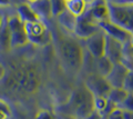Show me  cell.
I'll return each instance as SVG.
<instances>
[{"mask_svg": "<svg viewBox=\"0 0 133 119\" xmlns=\"http://www.w3.org/2000/svg\"><path fill=\"white\" fill-rule=\"evenodd\" d=\"M58 55L62 66L71 73H79L84 64V49L76 37L61 34L57 40Z\"/></svg>", "mask_w": 133, "mask_h": 119, "instance_id": "2", "label": "cell"}, {"mask_svg": "<svg viewBox=\"0 0 133 119\" xmlns=\"http://www.w3.org/2000/svg\"><path fill=\"white\" fill-rule=\"evenodd\" d=\"M10 34H11V48L12 49L22 48L29 43L28 35L24 28H21V29H18L15 31H10Z\"/></svg>", "mask_w": 133, "mask_h": 119, "instance_id": "17", "label": "cell"}, {"mask_svg": "<svg viewBox=\"0 0 133 119\" xmlns=\"http://www.w3.org/2000/svg\"><path fill=\"white\" fill-rule=\"evenodd\" d=\"M84 85L90 89V91L94 96H101L105 98H108L112 89L109 81L107 80V78L100 76L99 73L94 71L89 73L88 77L85 78Z\"/></svg>", "mask_w": 133, "mask_h": 119, "instance_id": "6", "label": "cell"}, {"mask_svg": "<svg viewBox=\"0 0 133 119\" xmlns=\"http://www.w3.org/2000/svg\"><path fill=\"white\" fill-rule=\"evenodd\" d=\"M6 72H7V70H6L5 66H3L1 62H0V80H1L2 78H5V76H6Z\"/></svg>", "mask_w": 133, "mask_h": 119, "instance_id": "28", "label": "cell"}, {"mask_svg": "<svg viewBox=\"0 0 133 119\" xmlns=\"http://www.w3.org/2000/svg\"><path fill=\"white\" fill-rule=\"evenodd\" d=\"M101 30L99 23L95 21L94 18L92 17L91 12L89 11V8L84 15H82L81 17L78 18L77 26L74 29L73 35L76 36V38L81 39V40H87L90 37H92L97 32Z\"/></svg>", "mask_w": 133, "mask_h": 119, "instance_id": "5", "label": "cell"}, {"mask_svg": "<svg viewBox=\"0 0 133 119\" xmlns=\"http://www.w3.org/2000/svg\"><path fill=\"white\" fill-rule=\"evenodd\" d=\"M124 45L111 37L107 36L105 39V57L113 65L122 64Z\"/></svg>", "mask_w": 133, "mask_h": 119, "instance_id": "9", "label": "cell"}, {"mask_svg": "<svg viewBox=\"0 0 133 119\" xmlns=\"http://www.w3.org/2000/svg\"><path fill=\"white\" fill-rule=\"evenodd\" d=\"M99 26H100V28H101V30L104 32L107 36H109V37H111V38L118 40V41H120L123 45H125L128 42H131V40L133 38V36L128 30L123 29V28H121L120 26H118V24H115L113 22H111L110 19L100 22Z\"/></svg>", "mask_w": 133, "mask_h": 119, "instance_id": "8", "label": "cell"}, {"mask_svg": "<svg viewBox=\"0 0 133 119\" xmlns=\"http://www.w3.org/2000/svg\"><path fill=\"white\" fill-rule=\"evenodd\" d=\"M35 119H56V118L53 117V115L49 110H40L36 115Z\"/></svg>", "mask_w": 133, "mask_h": 119, "instance_id": "27", "label": "cell"}, {"mask_svg": "<svg viewBox=\"0 0 133 119\" xmlns=\"http://www.w3.org/2000/svg\"><path fill=\"white\" fill-rule=\"evenodd\" d=\"M24 29L28 35V38H38V37L43 36L49 29L42 20L36 22L24 23Z\"/></svg>", "mask_w": 133, "mask_h": 119, "instance_id": "15", "label": "cell"}, {"mask_svg": "<svg viewBox=\"0 0 133 119\" xmlns=\"http://www.w3.org/2000/svg\"><path fill=\"white\" fill-rule=\"evenodd\" d=\"M128 95H129V92L123 88H112L109 96H108V100L119 107L124 101V99L128 97Z\"/></svg>", "mask_w": 133, "mask_h": 119, "instance_id": "20", "label": "cell"}, {"mask_svg": "<svg viewBox=\"0 0 133 119\" xmlns=\"http://www.w3.org/2000/svg\"><path fill=\"white\" fill-rule=\"evenodd\" d=\"M124 119H133V112L124 110Z\"/></svg>", "mask_w": 133, "mask_h": 119, "instance_id": "30", "label": "cell"}, {"mask_svg": "<svg viewBox=\"0 0 133 119\" xmlns=\"http://www.w3.org/2000/svg\"><path fill=\"white\" fill-rule=\"evenodd\" d=\"M0 119H9V117H8L5 112L0 111Z\"/></svg>", "mask_w": 133, "mask_h": 119, "instance_id": "32", "label": "cell"}, {"mask_svg": "<svg viewBox=\"0 0 133 119\" xmlns=\"http://www.w3.org/2000/svg\"><path fill=\"white\" fill-rule=\"evenodd\" d=\"M131 45H132V47H133V38H132V40H131Z\"/></svg>", "mask_w": 133, "mask_h": 119, "instance_id": "33", "label": "cell"}, {"mask_svg": "<svg viewBox=\"0 0 133 119\" xmlns=\"http://www.w3.org/2000/svg\"><path fill=\"white\" fill-rule=\"evenodd\" d=\"M107 119H124V110L121 108H115Z\"/></svg>", "mask_w": 133, "mask_h": 119, "instance_id": "25", "label": "cell"}, {"mask_svg": "<svg viewBox=\"0 0 133 119\" xmlns=\"http://www.w3.org/2000/svg\"><path fill=\"white\" fill-rule=\"evenodd\" d=\"M94 66H95V70L94 72L99 73L100 76L107 78L108 76L110 75V72L112 71L113 69V64L107 58V57H102V58H99V59H95L94 61Z\"/></svg>", "mask_w": 133, "mask_h": 119, "instance_id": "18", "label": "cell"}, {"mask_svg": "<svg viewBox=\"0 0 133 119\" xmlns=\"http://www.w3.org/2000/svg\"><path fill=\"white\" fill-rule=\"evenodd\" d=\"M65 10H66V5H65V1H63V0H52L51 1L52 17L58 18Z\"/></svg>", "mask_w": 133, "mask_h": 119, "instance_id": "21", "label": "cell"}, {"mask_svg": "<svg viewBox=\"0 0 133 119\" xmlns=\"http://www.w3.org/2000/svg\"><path fill=\"white\" fill-rule=\"evenodd\" d=\"M107 6L110 21L133 36V1H107Z\"/></svg>", "mask_w": 133, "mask_h": 119, "instance_id": "4", "label": "cell"}, {"mask_svg": "<svg viewBox=\"0 0 133 119\" xmlns=\"http://www.w3.org/2000/svg\"><path fill=\"white\" fill-rule=\"evenodd\" d=\"M118 108H121L123 110H125V111L133 112V95L132 93H129L128 97L124 99V101L119 106Z\"/></svg>", "mask_w": 133, "mask_h": 119, "instance_id": "23", "label": "cell"}, {"mask_svg": "<svg viewBox=\"0 0 133 119\" xmlns=\"http://www.w3.org/2000/svg\"><path fill=\"white\" fill-rule=\"evenodd\" d=\"M17 16L21 19L23 23L41 21V18L31 9L29 2H22L17 6Z\"/></svg>", "mask_w": 133, "mask_h": 119, "instance_id": "12", "label": "cell"}, {"mask_svg": "<svg viewBox=\"0 0 133 119\" xmlns=\"http://www.w3.org/2000/svg\"><path fill=\"white\" fill-rule=\"evenodd\" d=\"M5 18H3V16H2V14H1V11H0V29H1V27H2V24H3V22H5Z\"/></svg>", "mask_w": 133, "mask_h": 119, "instance_id": "31", "label": "cell"}, {"mask_svg": "<svg viewBox=\"0 0 133 119\" xmlns=\"http://www.w3.org/2000/svg\"><path fill=\"white\" fill-rule=\"evenodd\" d=\"M58 22H59L60 26L63 28V30L69 32V34H73L74 29H76V26H77V21H78V18L74 17L72 14H70L68 10H65L63 14L60 15L59 17L57 18Z\"/></svg>", "mask_w": 133, "mask_h": 119, "instance_id": "16", "label": "cell"}, {"mask_svg": "<svg viewBox=\"0 0 133 119\" xmlns=\"http://www.w3.org/2000/svg\"><path fill=\"white\" fill-rule=\"evenodd\" d=\"M65 5L66 10L77 18L84 15L89 8V2L84 1V0H66Z\"/></svg>", "mask_w": 133, "mask_h": 119, "instance_id": "14", "label": "cell"}, {"mask_svg": "<svg viewBox=\"0 0 133 119\" xmlns=\"http://www.w3.org/2000/svg\"><path fill=\"white\" fill-rule=\"evenodd\" d=\"M123 89H125L129 93H132L133 95V69H131L128 73Z\"/></svg>", "mask_w": 133, "mask_h": 119, "instance_id": "24", "label": "cell"}, {"mask_svg": "<svg viewBox=\"0 0 133 119\" xmlns=\"http://www.w3.org/2000/svg\"><path fill=\"white\" fill-rule=\"evenodd\" d=\"M129 71L130 69H128L123 64L114 65L110 75L107 77V80L112 88H123Z\"/></svg>", "mask_w": 133, "mask_h": 119, "instance_id": "10", "label": "cell"}, {"mask_svg": "<svg viewBox=\"0 0 133 119\" xmlns=\"http://www.w3.org/2000/svg\"><path fill=\"white\" fill-rule=\"evenodd\" d=\"M41 86V73L36 65L23 62L12 68L7 79V87L19 93H35Z\"/></svg>", "mask_w": 133, "mask_h": 119, "instance_id": "1", "label": "cell"}, {"mask_svg": "<svg viewBox=\"0 0 133 119\" xmlns=\"http://www.w3.org/2000/svg\"><path fill=\"white\" fill-rule=\"evenodd\" d=\"M0 111L5 112L9 118L11 117V115H12V112H11V108H10L9 104H8L7 101L2 100V99H0Z\"/></svg>", "mask_w": 133, "mask_h": 119, "instance_id": "26", "label": "cell"}, {"mask_svg": "<svg viewBox=\"0 0 133 119\" xmlns=\"http://www.w3.org/2000/svg\"><path fill=\"white\" fill-rule=\"evenodd\" d=\"M0 49L2 51H10L11 48V34L9 30V27H8L7 23V19L3 22L1 29H0Z\"/></svg>", "mask_w": 133, "mask_h": 119, "instance_id": "19", "label": "cell"}, {"mask_svg": "<svg viewBox=\"0 0 133 119\" xmlns=\"http://www.w3.org/2000/svg\"><path fill=\"white\" fill-rule=\"evenodd\" d=\"M105 39L107 35L102 30H100L89 39L84 40L87 50L94 59H99L105 56Z\"/></svg>", "mask_w": 133, "mask_h": 119, "instance_id": "7", "label": "cell"}, {"mask_svg": "<svg viewBox=\"0 0 133 119\" xmlns=\"http://www.w3.org/2000/svg\"><path fill=\"white\" fill-rule=\"evenodd\" d=\"M87 119H102V117H101V115H100L99 112H97V111H94L91 116L89 117V118H87Z\"/></svg>", "mask_w": 133, "mask_h": 119, "instance_id": "29", "label": "cell"}, {"mask_svg": "<svg viewBox=\"0 0 133 119\" xmlns=\"http://www.w3.org/2000/svg\"><path fill=\"white\" fill-rule=\"evenodd\" d=\"M89 3V11L98 23L109 20V9L107 1H92Z\"/></svg>", "mask_w": 133, "mask_h": 119, "instance_id": "11", "label": "cell"}, {"mask_svg": "<svg viewBox=\"0 0 133 119\" xmlns=\"http://www.w3.org/2000/svg\"><path fill=\"white\" fill-rule=\"evenodd\" d=\"M29 5H30L31 9L41 18V20L52 18L51 1L50 0H36V1H30Z\"/></svg>", "mask_w": 133, "mask_h": 119, "instance_id": "13", "label": "cell"}, {"mask_svg": "<svg viewBox=\"0 0 133 119\" xmlns=\"http://www.w3.org/2000/svg\"><path fill=\"white\" fill-rule=\"evenodd\" d=\"M60 109L74 119H87L94 112V95L84 84L80 85L72 90L66 104Z\"/></svg>", "mask_w": 133, "mask_h": 119, "instance_id": "3", "label": "cell"}, {"mask_svg": "<svg viewBox=\"0 0 133 119\" xmlns=\"http://www.w3.org/2000/svg\"><path fill=\"white\" fill-rule=\"evenodd\" d=\"M108 102H109V100H108V98H105V97L94 96V111H97L101 115L105 110Z\"/></svg>", "mask_w": 133, "mask_h": 119, "instance_id": "22", "label": "cell"}]
</instances>
